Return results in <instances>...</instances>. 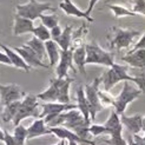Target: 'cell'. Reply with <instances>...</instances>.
<instances>
[{
	"instance_id": "10",
	"label": "cell",
	"mask_w": 145,
	"mask_h": 145,
	"mask_svg": "<svg viewBox=\"0 0 145 145\" xmlns=\"http://www.w3.org/2000/svg\"><path fill=\"white\" fill-rule=\"evenodd\" d=\"M13 48H14V51H17V52L21 56V58H23V59L25 60V63L31 69L32 67H41V69H48V67H51L50 65H46V64L42 63V60H40L38 58V56L35 54L26 44H23L21 46L13 47Z\"/></svg>"
},
{
	"instance_id": "17",
	"label": "cell",
	"mask_w": 145,
	"mask_h": 145,
	"mask_svg": "<svg viewBox=\"0 0 145 145\" xmlns=\"http://www.w3.org/2000/svg\"><path fill=\"white\" fill-rule=\"evenodd\" d=\"M34 24L30 19L23 18L16 14L14 16V24H13V35H24L26 33H33L34 30Z\"/></svg>"
},
{
	"instance_id": "6",
	"label": "cell",
	"mask_w": 145,
	"mask_h": 145,
	"mask_svg": "<svg viewBox=\"0 0 145 145\" xmlns=\"http://www.w3.org/2000/svg\"><path fill=\"white\" fill-rule=\"evenodd\" d=\"M38 98L37 96L33 95H26L25 98L21 100L20 103V107L18 110L17 116L13 119V124L14 126L20 125V123L24 119L28 118V117H35L39 118V113H38Z\"/></svg>"
},
{
	"instance_id": "43",
	"label": "cell",
	"mask_w": 145,
	"mask_h": 145,
	"mask_svg": "<svg viewBox=\"0 0 145 145\" xmlns=\"http://www.w3.org/2000/svg\"><path fill=\"white\" fill-rule=\"evenodd\" d=\"M127 145H138V144L133 140V138H130V140L127 142Z\"/></svg>"
},
{
	"instance_id": "35",
	"label": "cell",
	"mask_w": 145,
	"mask_h": 145,
	"mask_svg": "<svg viewBox=\"0 0 145 145\" xmlns=\"http://www.w3.org/2000/svg\"><path fill=\"white\" fill-rule=\"evenodd\" d=\"M89 133L93 137H98L100 135L107 133V131L104 124H91V126L89 127Z\"/></svg>"
},
{
	"instance_id": "25",
	"label": "cell",
	"mask_w": 145,
	"mask_h": 145,
	"mask_svg": "<svg viewBox=\"0 0 145 145\" xmlns=\"http://www.w3.org/2000/svg\"><path fill=\"white\" fill-rule=\"evenodd\" d=\"M25 44L30 47L33 52L38 56V58L40 60H44L45 58L47 57V53H46V46H45V42L39 40L38 38L33 37L32 39H30L28 41H26Z\"/></svg>"
},
{
	"instance_id": "23",
	"label": "cell",
	"mask_w": 145,
	"mask_h": 145,
	"mask_svg": "<svg viewBox=\"0 0 145 145\" xmlns=\"http://www.w3.org/2000/svg\"><path fill=\"white\" fill-rule=\"evenodd\" d=\"M73 64L78 67L79 72L82 74L86 76V71H85V66H86V48H85V44L80 45L73 50Z\"/></svg>"
},
{
	"instance_id": "8",
	"label": "cell",
	"mask_w": 145,
	"mask_h": 145,
	"mask_svg": "<svg viewBox=\"0 0 145 145\" xmlns=\"http://www.w3.org/2000/svg\"><path fill=\"white\" fill-rule=\"evenodd\" d=\"M26 96V93L19 85L16 84H8V85H1L0 84V99H1L3 105H8L13 101L23 100Z\"/></svg>"
},
{
	"instance_id": "39",
	"label": "cell",
	"mask_w": 145,
	"mask_h": 145,
	"mask_svg": "<svg viewBox=\"0 0 145 145\" xmlns=\"http://www.w3.org/2000/svg\"><path fill=\"white\" fill-rule=\"evenodd\" d=\"M63 33V30L60 28V26H57L54 28H52L51 30V39L52 40H56L57 38H59L60 37V34Z\"/></svg>"
},
{
	"instance_id": "1",
	"label": "cell",
	"mask_w": 145,
	"mask_h": 145,
	"mask_svg": "<svg viewBox=\"0 0 145 145\" xmlns=\"http://www.w3.org/2000/svg\"><path fill=\"white\" fill-rule=\"evenodd\" d=\"M140 34L139 31L131 30V28H120L118 26H112L108 30L107 40L110 42V48L120 51L127 48L133 42L135 38Z\"/></svg>"
},
{
	"instance_id": "16",
	"label": "cell",
	"mask_w": 145,
	"mask_h": 145,
	"mask_svg": "<svg viewBox=\"0 0 145 145\" xmlns=\"http://www.w3.org/2000/svg\"><path fill=\"white\" fill-rule=\"evenodd\" d=\"M120 120L123 126H125L131 133L138 135L143 131V116L142 114H135V116H120Z\"/></svg>"
},
{
	"instance_id": "36",
	"label": "cell",
	"mask_w": 145,
	"mask_h": 145,
	"mask_svg": "<svg viewBox=\"0 0 145 145\" xmlns=\"http://www.w3.org/2000/svg\"><path fill=\"white\" fill-rule=\"evenodd\" d=\"M103 142H105L108 145H127L126 140L123 138V136H112L108 139H104Z\"/></svg>"
},
{
	"instance_id": "7",
	"label": "cell",
	"mask_w": 145,
	"mask_h": 145,
	"mask_svg": "<svg viewBox=\"0 0 145 145\" xmlns=\"http://www.w3.org/2000/svg\"><path fill=\"white\" fill-rule=\"evenodd\" d=\"M101 83V77L95 78V80L90 84H86L84 86L85 90V96L86 99L89 101V106H90V116H91V120L93 121L96 119V114L103 110V106L100 104L99 100V84Z\"/></svg>"
},
{
	"instance_id": "44",
	"label": "cell",
	"mask_w": 145,
	"mask_h": 145,
	"mask_svg": "<svg viewBox=\"0 0 145 145\" xmlns=\"http://www.w3.org/2000/svg\"><path fill=\"white\" fill-rule=\"evenodd\" d=\"M4 137H5V135H4V131L1 129H0V142H4Z\"/></svg>"
},
{
	"instance_id": "28",
	"label": "cell",
	"mask_w": 145,
	"mask_h": 145,
	"mask_svg": "<svg viewBox=\"0 0 145 145\" xmlns=\"http://www.w3.org/2000/svg\"><path fill=\"white\" fill-rule=\"evenodd\" d=\"M113 13V16L116 18H124V17H135L137 16L136 13H133L131 10H129L127 7H124L123 5H119V4H112L108 6Z\"/></svg>"
},
{
	"instance_id": "9",
	"label": "cell",
	"mask_w": 145,
	"mask_h": 145,
	"mask_svg": "<svg viewBox=\"0 0 145 145\" xmlns=\"http://www.w3.org/2000/svg\"><path fill=\"white\" fill-rule=\"evenodd\" d=\"M73 50H67V51H61L60 53V60L56 66V74L57 78L64 79L69 78V71L72 70L73 72H77L73 66Z\"/></svg>"
},
{
	"instance_id": "30",
	"label": "cell",
	"mask_w": 145,
	"mask_h": 145,
	"mask_svg": "<svg viewBox=\"0 0 145 145\" xmlns=\"http://www.w3.org/2000/svg\"><path fill=\"white\" fill-rule=\"evenodd\" d=\"M32 34H33V37L38 38L39 40L44 41V42L51 40V31L48 30L47 27H45L42 24H40V25H38V26H35Z\"/></svg>"
},
{
	"instance_id": "41",
	"label": "cell",
	"mask_w": 145,
	"mask_h": 145,
	"mask_svg": "<svg viewBox=\"0 0 145 145\" xmlns=\"http://www.w3.org/2000/svg\"><path fill=\"white\" fill-rule=\"evenodd\" d=\"M99 1V0H90L89 1V6H88V10H86L85 12L89 14V16H91V13H92V11H93V8H95V6H96V4Z\"/></svg>"
},
{
	"instance_id": "19",
	"label": "cell",
	"mask_w": 145,
	"mask_h": 145,
	"mask_svg": "<svg viewBox=\"0 0 145 145\" xmlns=\"http://www.w3.org/2000/svg\"><path fill=\"white\" fill-rule=\"evenodd\" d=\"M0 48H1L7 56H8L10 60L12 63V66L17 67V69H20V70H23L25 72H30L31 71V67L25 63V60L21 58V56L17 52V51H14V48H11L7 45L1 44V42H0Z\"/></svg>"
},
{
	"instance_id": "21",
	"label": "cell",
	"mask_w": 145,
	"mask_h": 145,
	"mask_svg": "<svg viewBox=\"0 0 145 145\" xmlns=\"http://www.w3.org/2000/svg\"><path fill=\"white\" fill-rule=\"evenodd\" d=\"M77 106H78V110L80 111V113L84 116V118L88 121H92L91 116H90V106H89V101L85 96L84 86H79L77 90Z\"/></svg>"
},
{
	"instance_id": "40",
	"label": "cell",
	"mask_w": 145,
	"mask_h": 145,
	"mask_svg": "<svg viewBox=\"0 0 145 145\" xmlns=\"http://www.w3.org/2000/svg\"><path fill=\"white\" fill-rule=\"evenodd\" d=\"M0 64H4V65H8V66H12V63L10 60L8 56H7L4 51H0Z\"/></svg>"
},
{
	"instance_id": "46",
	"label": "cell",
	"mask_w": 145,
	"mask_h": 145,
	"mask_svg": "<svg viewBox=\"0 0 145 145\" xmlns=\"http://www.w3.org/2000/svg\"><path fill=\"white\" fill-rule=\"evenodd\" d=\"M143 132L145 133V117H143Z\"/></svg>"
},
{
	"instance_id": "11",
	"label": "cell",
	"mask_w": 145,
	"mask_h": 145,
	"mask_svg": "<svg viewBox=\"0 0 145 145\" xmlns=\"http://www.w3.org/2000/svg\"><path fill=\"white\" fill-rule=\"evenodd\" d=\"M71 110H78L76 104H61V103H44L41 104V112L39 113V118L44 119L50 114H60Z\"/></svg>"
},
{
	"instance_id": "3",
	"label": "cell",
	"mask_w": 145,
	"mask_h": 145,
	"mask_svg": "<svg viewBox=\"0 0 145 145\" xmlns=\"http://www.w3.org/2000/svg\"><path fill=\"white\" fill-rule=\"evenodd\" d=\"M16 10L18 16L30 19L32 21L40 18L47 11H51V12L57 11V8L53 7L51 3H41V1H38V0H28L26 4H23V5L18 4L16 6Z\"/></svg>"
},
{
	"instance_id": "49",
	"label": "cell",
	"mask_w": 145,
	"mask_h": 145,
	"mask_svg": "<svg viewBox=\"0 0 145 145\" xmlns=\"http://www.w3.org/2000/svg\"><path fill=\"white\" fill-rule=\"evenodd\" d=\"M56 145H61V144H60V142H59V143H57V144H56Z\"/></svg>"
},
{
	"instance_id": "24",
	"label": "cell",
	"mask_w": 145,
	"mask_h": 145,
	"mask_svg": "<svg viewBox=\"0 0 145 145\" xmlns=\"http://www.w3.org/2000/svg\"><path fill=\"white\" fill-rule=\"evenodd\" d=\"M72 82H73V78H70V77L59 79V97H58V103L70 104V85Z\"/></svg>"
},
{
	"instance_id": "22",
	"label": "cell",
	"mask_w": 145,
	"mask_h": 145,
	"mask_svg": "<svg viewBox=\"0 0 145 145\" xmlns=\"http://www.w3.org/2000/svg\"><path fill=\"white\" fill-rule=\"evenodd\" d=\"M45 46H46L47 58L50 60V66H57L58 63L60 60V53H61L60 47L58 46V44L52 39L46 41Z\"/></svg>"
},
{
	"instance_id": "47",
	"label": "cell",
	"mask_w": 145,
	"mask_h": 145,
	"mask_svg": "<svg viewBox=\"0 0 145 145\" xmlns=\"http://www.w3.org/2000/svg\"><path fill=\"white\" fill-rule=\"evenodd\" d=\"M67 145H78V143H76V142H67Z\"/></svg>"
},
{
	"instance_id": "26",
	"label": "cell",
	"mask_w": 145,
	"mask_h": 145,
	"mask_svg": "<svg viewBox=\"0 0 145 145\" xmlns=\"http://www.w3.org/2000/svg\"><path fill=\"white\" fill-rule=\"evenodd\" d=\"M58 46L60 47L61 51H67L71 50V42H72V26L67 25L63 30V33L60 34L59 38L54 40Z\"/></svg>"
},
{
	"instance_id": "45",
	"label": "cell",
	"mask_w": 145,
	"mask_h": 145,
	"mask_svg": "<svg viewBox=\"0 0 145 145\" xmlns=\"http://www.w3.org/2000/svg\"><path fill=\"white\" fill-rule=\"evenodd\" d=\"M110 1H114V3H120V1L126 3V1H131V3H132V0H110Z\"/></svg>"
},
{
	"instance_id": "31",
	"label": "cell",
	"mask_w": 145,
	"mask_h": 145,
	"mask_svg": "<svg viewBox=\"0 0 145 145\" xmlns=\"http://www.w3.org/2000/svg\"><path fill=\"white\" fill-rule=\"evenodd\" d=\"M40 20H41V24L45 27H47L50 31L52 28L59 26V19L54 14H42L40 17Z\"/></svg>"
},
{
	"instance_id": "20",
	"label": "cell",
	"mask_w": 145,
	"mask_h": 145,
	"mask_svg": "<svg viewBox=\"0 0 145 145\" xmlns=\"http://www.w3.org/2000/svg\"><path fill=\"white\" fill-rule=\"evenodd\" d=\"M45 135H50V130L45 124L44 119L41 118H37L32 123V125L27 127V139L38 138V137Z\"/></svg>"
},
{
	"instance_id": "33",
	"label": "cell",
	"mask_w": 145,
	"mask_h": 145,
	"mask_svg": "<svg viewBox=\"0 0 145 145\" xmlns=\"http://www.w3.org/2000/svg\"><path fill=\"white\" fill-rule=\"evenodd\" d=\"M133 77H135L133 83L136 84V86L142 91V93H145V67L140 69Z\"/></svg>"
},
{
	"instance_id": "14",
	"label": "cell",
	"mask_w": 145,
	"mask_h": 145,
	"mask_svg": "<svg viewBox=\"0 0 145 145\" xmlns=\"http://www.w3.org/2000/svg\"><path fill=\"white\" fill-rule=\"evenodd\" d=\"M121 60L126 63V65L135 69H144L145 67V50H136L129 51L126 56L121 57Z\"/></svg>"
},
{
	"instance_id": "2",
	"label": "cell",
	"mask_w": 145,
	"mask_h": 145,
	"mask_svg": "<svg viewBox=\"0 0 145 145\" xmlns=\"http://www.w3.org/2000/svg\"><path fill=\"white\" fill-rule=\"evenodd\" d=\"M135 77L129 74L127 65H121L114 63L113 66L108 67V70L101 76V83L104 86V91L108 92L114 85L120 82H131L133 83Z\"/></svg>"
},
{
	"instance_id": "27",
	"label": "cell",
	"mask_w": 145,
	"mask_h": 145,
	"mask_svg": "<svg viewBox=\"0 0 145 145\" xmlns=\"http://www.w3.org/2000/svg\"><path fill=\"white\" fill-rule=\"evenodd\" d=\"M20 103H21V100L13 101V103L4 106V110H3V113H1V119L5 123H8V121H11V120L14 119V117L17 116L18 110H19V107H20Z\"/></svg>"
},
{
	"instance_id": "5",
	"label": "cell",
	"mask_w": 145,
	"mask_h": 145,
	"mask_svg": "<svg viewBox=\"0 0 145 145\" xmlns=\"http://www.w3.org/2000/svg\"><path fill=\"white\" fill-rule=\"evenodd\" d=\"M142 95V91L131 84V82H124L123 89L118 97L114 98V111L117 112L119 116L124 114V111L129 104H131L133 100H136L139 96Z\"/></svg>"
},
{
	"instance_id": "34",
	"label": "cell",
	"mask_w": 145,
	"mask_h": 145,
	"mask_svg": "<svg viewBox=\"0 0 145 145\" xmlns=\"http://www.w3.org/2000/svg\"><path fill=\"white\" fill-rule=\"evenodd\" d=\"M131 5V11L133 13L145 17V0H132Z\"/></svg>"
},
{
	"instance_id": "12",
	"label": "cell",
	"mask_w": 145,
	"mask_h": 145,
	"mask_svg": "<svg viewBox=\"0 0 145 145\" xmlns=\"http://www.w3.org/2000/svg\"><path fill=\"white\" fill-rule=\"evenodd\" d=\"M50 133H53L58 138L65 139L67 142H76V143H84V144H90V145H97L95 142L89 140V139H83L80 138L76 132L71 131V130L64 127V126H58V127H50Z\"/></svg>"
},
{
	"instance_id": "18",
	"label": "cell",
	"mask_w": 145,
	"mask_h": 145,
	"mask_svg": "<svg viewBox=\"0 0 145 145\" xmlns=\"http://www.w3.org/2000/svg\"><path fill=\"white\" fill-rule=\"evenodd\" d=\"M104 126L106 127V131L107 135L112 137V136H123V124H121V120H120V116L114 110H112L110 117L108 119L105 121Z\"/></svg>"
},
{
	"instance_id": "13",
	"label": "cell",
	"mask_w": 145,
	"mask_h": 145,
	"mask_svg": "<svg viewBox=\"0 0 145 145\" xmlns=\"http://www.w3.org/2000/svg\"><path fill=\"white\" fill-rule=\"evenodd\" d=\"M59 7L64 11L65 14H67V16L82 18V19H85L86 21H89V23H93V18L91 16H89L85 11H82L72 0H61L59 3Z\"/></svg>"
},
{
	"instance_id": "15",
	"label": "cell",
	"mask_w": 145,
	"mask_h": 145,
	"mask_svg": "<svg viewBox=\"0 0 145 145\" xmlns=\"http://www.w3.org/2000/svg\"><path fill=\"white\" fill-rule=\"evenodd\" d=\"M58 97H59V79L58 78L51 79L48 88L37 95V98L45 103H58Z\"/></svg>"
},
{
	"instance_id": "38",
	"label": "cell",
	"mask_w": 145,
	"mask_h": 145,
	"mask_svg": "<svg viewBox=\"0 0 145 145\" xmlns=\"http://www.w3.org/2000/svg\"><path fill=\"white\" fill-rule=\"evenodd\" d=\"M142 48H144L145 50V33L140 37V39L138 40L135 44V46H133V48L131 50V51H136V50H142Z\"/></svg>"
},
{
	"instance_id": "32",
	"label": "cell",
	"mask_w": 145,
	"mask_h": 145,
	"mask_svg": "<svg viewBox=\"0 0 145 145\" xmlns=\"http://www.w3.org/2000/svg\"><path fill=\"white\" fill-rule=\"evenodd\" d=\"M99 100L100 104L103 107H108V106H113L114 105V98L106 91H100L99 90Z\"/></svg>"
},
{
	"instance_id": "42",
	"label": "cell",
	"mask_w": 145,
	"mask_h": 145,
	"mask_svg": "<svg viewBox=\"0 0 145 145\" xmlns=\"http://www.w3.org/2000/svg\"><path fill=\"white\" fill-rule=\"evenodd\" d=\"M133 140L138 144V145H145V142L143 140V138L138 135H133Z\"/></svg>"
},
{
	"instance_id": "37",
	"label": "cell",
	"mask_w": 145,
	"mask_h": 145,
	"mask_svg": "<svg viewBox=\"0 0 145 145\" xmlns=\"http://www.w3.org/2000/svg\"><path fill=\"white\" fill-rule=\"evenodd\" d=\"M4 135H5V137H4L5 145H17L16 140H14V137L10 132H7L6 130H4Z\"/></svg>"
},
{
	"instance_id": "48",
	"label": "cell",
	"mask_w": 145,
	"mask_h": 145,
	"mask_svg": "<svg viewBox=\"0 0 145 145\" xmlns=\"http://www.w3.org/2000/svg\"><path fill=\"white\" fill-rule=\"evenodd\" d=\"M142 138H143V140L145 142V136H144V137H142Z\"/></svg>"
},
{
	"instance_id": "4",
	"label": "cell",
	"mask_w": 145,
	"mask_h": 145,
	"mask_svg": "<svg viewBox=\"0 0 145 145\" xmlns=\"http://www.w3.org/2000/svg\"><path fill=\"white\" fill-rule=\"evenodd\" d=\"M86 48V65H101V66L111 67L113 66L114 60L113 56L100 47L97 42L92 41L85 44Z\"/></svg>"
},
{
	"instance_id": "29",
	"label": "cell",
	"mask_w": 145,
	"mask_h": 145,
	"mask_svg": "<svg viewBox=\"0 0 145 145\" xmlns=\"http://www.w3.org/2000/svg\"><path fill=\"white\" fill-rule=\"evenodd\" d=\"M13 137H14V140H16L17 145H25V142L27 139V127H25L21 124L18 126H14Z\"/></svg>"
}]
</instances>
